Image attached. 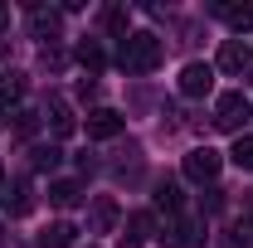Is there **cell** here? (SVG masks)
I'll list each match as a JSON object with an SVG mask.
<instances>
[{
    "mask_svg": "<svg viewBox=\"0 0 253 248\" xmlns=\"http://www.w3.org/2000/svg\"><path fill=\"white\" fill-rule=\"evenodd\" d=\"M161 59H166V44H161L156 34H146V30L126 34V39H122V54H117V63H122L126 73H156Z\"/></svg>",
    "mask_w": 253,
    "mask_h": 248,
    "instance_id": "6da1fadb",
    "label": "cell"
},
{
    "mask_svg": "<svg viewBox=\"0 0 253 248\" xmlns=\"http://www.w3.org/2000/svg\"><path fill=\"white\" fill-rule=\"evenodd\" d=\"M253 117V102L244 93H224L219 102H214V126L219 131H239L244 136V122Z\"/></svg>",
    "mask_w": 253,
    "mask_h": 248,
    "instance_id": "7a4b0ae2",
    "label": "cell"
},
{
    "mask_svg": "<svg viewBox=\"0 0 253 248\" xmlns=\"http://www.w3.org/2000/svg\"><path fill=\"white\" fill-rule=\"evenodd\" d=\"M219 170H224V156L214 151V146H195V151L185 156V180H195V185L214 180Z\"/></svg>",
    "mask_w": 253,
    "mask_h": 248,
    "instance_id": "3957f363",
    "label": "cell"
},
{
    "mask_svg": "<svg viewBox=\"0 0 253 248\" xmlns=\"http://www.w3.org/2000/svg\"><path fill=\"white\" fill-rule=\"evenodd\" d=\"M175 88H180V97H205L214 88V63H185L180 78H175Z\"/></svg>",
    "mask_w": 253,
    "mask_h": 248,
    "instance_id": "277c9868",
    "label": "cell"
},
{
    "mask_svg": "<svg viewBox=\"0 0 253 248\" xmlns=\"http://www.w3.org/2000/svg\"><path fill=\"white\" fill-rule=\"evenodd\" d=\"M161 248H205V224L200 219H175L161 234Z\"/></svg>",
    "mask_w": 253,
    "mask_h": 248,
    "instance_id": "5b68a950",
    "label": "cell"
},
{
    "mask_svg": "<svg viewBox=\"0 0 253 248\" xmlns=\"http://www.w3.org/2000/svg\"><path fill=\"white\" fill-rule=\"evenodd\" d=\"M249 63H253L249 39H224V44H219V59H214V68H224V73H244Z\"/></svg>",
    "mask_w": 253,
    "mask_h": 248,
    "instance_id": "8992f818",
    "label": "cell"
},
{
    "mask_svg": "<svg viewBox=\"0 0 253 248\" xmlns=\"http://www.w3.org/2000/svg\"><path fill=\"white\" fill-rule=\"evenodd\" d=\"M88 136H93V141H107V136H117V131H122L126 126V117L122 112H112V107H97V112H88Z\"/></svg>",
    "mask_w": 253,
    "mask_h": 248,
    "instance_id": "52a82bcc",
    "label": "cell"
},
{
    "mask_svg": "<svg viewBox=\"0 0 253 248\" xmlns=\"http://www.w3.org/2000/svg\"><path fill=\"white\" fill-rule=\"evenodd\" d=\"M112 224H117V200L112 195H97L88 205V234H112Z\"/></svg>",
    "mask_w": 253,
    "mask_h": 248,
    "instance_id": "ba28073f",
    "label": "cell"
},
{
    "mask_svg": "<svg viewBox=\"0 0 253 248\" xmlns=\"http://www.w3.org/2000/svg\"><path fill=\"white\" fill-rule=\"evenodd\" d=\"M151 229H156V219L146 214V209H141V214H131V219H126V234H122V248H146Z\"/></svg>",
    "mask_w": 253,
    "mask_h": 248,
    "instance_id": "9c48e42d",
    "label": "cell"
},
{
    "mask_svg": "<svg viewBox=\"0 0 253 248\" xmlns=\"http://www.w3.org/2000/svg\"><path fill=\"white\" fill-rule=\"evenodd\" d=\"M49 205H54V209L83 205V185H78V180H54V185H49Z\"/></svg>",
    "mask_w": 253,
    "mask_h": 248,
    "instance_id": "30bf717a",
    "label": "cell"
},
{
    "mask_svg": "<svg viewBox=\"0 0 253 248\" xmlns=\"http://www.w3.org/2000/svg\"><path fill=\"white\" fill-rule=\"evenodd\" d=\"M73 239H78V229L59 219V224H49V229L39 234V248H73Z\"/></svg>",
    "mask_w": 253,
    "mask_h": 248,
    "instance_id": "8fae6325",
    "label": "cell"
},
{
    "mask_svg": "<svg viewBox=\"0 0 253 248\" xmlns=\"http://www.w3.org/2000/svg\"><path fill=\"white\" fill-rule=\"evenodd\" d=\"M180 205H185L180 185H166V180H161V185H156V209H166V214H180Z\"/></svg>",
    "mask_w": 253,
    "mask_h": 248,
    "instance_id": "7c38bea8",
    "label": "cell"
},
{
    "mask_svg": "<svg viewBox=\"0 0 253 248\" xmlns=\"http://www.w3.org/2000/svg\"><path fill=\"white\" fill-rule=\"evenodd\" d=\"M102 25H107V34H117V39H126V25H131L126 5H107V10H102Z\"/></svg>",
    "mask_w": 253,
    "mask_h": 248,
    "instance_id": "4fadbf2b",
    "label": "cell"
},
{
    "mask_svg": "<svg viewBox=\"0 0 253 248\" xmlns=\"http://www.w3.org/2000/svg\"><path fill=\"white\" fill-rule=\"evenodd\" d=\"M78 63H83L88 73H97V68L107 63V54H102V44H97V39H83V44H78Z\"/></svg>",
    "mask_w": 253,
    "mask_h": 248,
    "instance_id": "5bb4252c",
    "label": "cell"
},
{
    "mask_svg": "<svg viewBox=\"0 0 253 248\" xmlns=\"http://www.w3.org/2000/svg\"><path fill=\"white\" fill-rule=\"evenodd\" d=\"M30 25H34V34H39V39H54V34H59V10H34Z\"/></svg>",
    "mask_w": 253,
    "mask_h": 248,
    "instance_id": "9a60e30c",
    "label": "cell"
},
{
    "mask_svg": "<svg viewBox=\"0 0 253 248\" xmlns=\"http://www.w3.org/2000/svg\"><path fill=\"white\" fill-rule=\"evenodd\" d=\"M219 15H224V20H229L239 34L253 30V5H219Z\"/></svg>",
    "mask_w": 253,
    "mask_h": 248,
    "instance_id": "2e32d148",
    "label": "cell"
},
{
    "mask_svg": "<svg viewBox=\"0 0 253 248\" xmlns=\"http://www.w3.org/2000/svg\"><path fill=\"white\" fill-rule=\"evenodd\" d=\"M229 156H234V165H239V170H253V136H239Z\"/></svg>",
    "mask_w": 253,
    "mask_h": 248,
    "instance_id": "e0dca14e",
    "label": "cell"
},
{
    "mask_svg": "<svg viewBox=\"0 0 253 248\" xmlns=\"http://www.w3.org/2000/svg\"><path fill=\"white\" fill-rule=\"evenodd\" d=\"M49 117H54V136H68V131H73V112H68V102H54Z\"/></svg>",
    "mask_w": 253,
    "mask_h": 248,
    "instance_id": "ac0fdd59",
    "label": "cell"
},
{
    "mask_svg": "<svg viewBox=\"0 0 253 248\" xmlns=\"http://www.w3.org/2000/svg\"><path fill=\"white\" fill-rule=\"evenodd\" d=\"M15 97H20V78H15V73H10V78H5V83H0V117H5V112H10V102H15Z\"/></svg>",
    "mask_w": 253,
    "mask_h": 248,
    "instance_id": "d6986e66",
    "label": "cell"
},
{
    "mask_svg": "<svg viewBox=\"0 0 253 248\" xmlns=\"http://www.w3.org/2000/svg\"><path fill=\"white\" fill-rule=\"evenodd\" d=\"M30 209H34V200H30V185L20 180V185H15V200H10V214H30Z\"/></svg>",
    "mask_w": 253,
    "mask_h": 248,
    "instance_id": "ffe728a7",
    "label": "cell"
},
{
    "mask_svg": "<svg viewBox=\"0 0 253 248\" xmlns=\"http://www.w3.org/2000/svg\"><path fill=\"white\" fill-rule=\"evenodd\" d=\"M59 165V146H39L34 151V170H54Z\"/></svg>",
    "mask_w": 253,
    "mask_h": 248,
    "instance_id": "44dd1931",
    "label": "cell"
},
{
    "mask_svg": "<svg viewBox=\"0 0 253 248\" xmlns=\"http://www.w3.org/2000/svg\"><path fill=\"white\" fill-rule=\"evenodd\" d=\"M34 126H39L34 112H15V136H34Z\"/></svg>",
    "mask_w": 253,
    "mask_h": 248,
    "instance_id": "7402d4cb",
    "label": "cell"
},
{
    "mask_svg": "<svg viewBox=\"0 0 253 248\" xmlns=\"http://www.w3.org/2000/svg\"><path fill=\"white\" fill-rule=\"evenodd\" d=\"M5 25H10V10H5V5H0V30H5Z\"/></svg>",
    "mask_w": 253,
    "mask_h": 248,
    "instance_id": "603a6c76",
    "label": "cell"
}]
</instances>
